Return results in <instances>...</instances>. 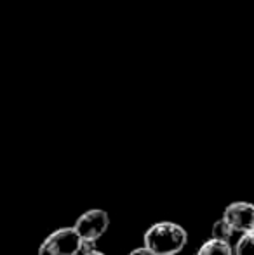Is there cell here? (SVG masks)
<instances>
[{
    "label": "cell",
    "mask_w": 254,
    "mask_h": 255,
    "mask_svg": "<svg viewBox=\"0 0 254 255\" xmlns=\"http://www.w3.org/2000/svg\"><path fill=\"white\" fill-rule=\"evenodd\" d=\"M188 235L185 228L174 222H157L145 233V245L157 255H176L185 249Z\"/></svg>",
    "instance_id": "cell-1"
},
{
    "label": "cell",
    "mask_w": 254,
    "mask_h": 255,
    "mask_svg": "<svg viewBox=\"0 0 254 255\" xmlns=\"http://www.w3.org/2000/svg\"><path fill=\"white\" fill-rule=\"evenodd\" d=\"M82 254V238L75 228H61L42 242L38 255H78Z\"/></svg>",
    "instance_id": "cell-2"
},
{
    "label": "cell",
    "mask_w": 254,
    "mask_h": 255,
    "mask_svg": "<svg viewBox=\"0 0 254 255\" xmlns=\"http://www.w3.org/2000/svg\"><path fill=\"white\" fill-rule=\"evenodd\" d=\"M108 226H110L108 214L105 210H101V208H94V210H89L85 214H82L78 217V221L75 222L73 228L77 229V233L80 235L82 240L98 242L106 233Z\"/></svg>",
    "instance_id": "cell-3"
},
{
    "label": "cell",
    "mask_w": 254,
    "mask_h": 255,
    "mask_svg": "<svg viewBox=\"0 0 254 255\" xmlns=\"http://www.w3.org/2000/svg\"><path fill=\"white\" fill-rule=\"evenodd\" d=\"M223 217L237 235H244L254 229V205L249 202L230 203L225 208Z\"/></svg>",
    "instance_id": "cell-4"
},
{
    "label": "cell",
    "mask_w": 254,
    "mask_h": 255,
    "mask_svg": "<svg viewBox=\"0 0 254 255\" xmlns=\"http://www.w3.org/2000/svg\"><path fill=\"white\" fill-rule=\"evenodd\" d=\"M197 255H235V250L232 249V245L228 242L211 238L200 245Z\"/></svg>",
    "instance_id": "cell-5"
},
{
    "label": "cell",
    "mask_w": 254,
    "mask_h": 255,
    "mask_svg": "<svg viewBox=\"0 0 254 255\" xmlns=\"http://www.w3.org/2000/svg\"><path fill=\"white\" fill-rule=\"evenodd\" d=\"M234 250L235 255H254V229L241 235Z\"/></svg>",
    "instance_id": "cell-6"
},
{
    "label": "cell",
    "mask_w": 254,
    "mask_h": 255,
    "mask_svg": "<svg viewBox=\"0 0 254 255\" xmlns=\"http://www.w3.org/2000/svg\"><path fill=\"white\" fill-rule=\"evenodd\" d=\"M234 235H237V233H235L234 229H232V226L228 224L227 221H225V217L214 222V226H213V238L223 240V242L230 243V240H232V236H234Z\"/></svg>",
    "instance_id": "cell-7"
},
{
    "label": "cell",
    "mask_w": 254,
    "mask_h": 255,
    "mask_svg": "<svg viewBox=\"0 0 254 255\" xmlns=\"http://www.w3.org/2000/svg\"><path fill=\"white\" fill-rule=\"evenodd\" d=\"M129 255H157L155 252H153L152 249H148V247H139V249H134Z\"/></svg>",
    "instance_id": "cell-8"
},
{
    "label": "cell",
    "mask_w": 254,
    "mask_h": 255,
    "mask_svg": "<svg viewBox=\"0 0 254 255\" xmlns=\"http://www.w3.org/2000/svg\"><path fill=\"white\" fill-rule=\"evenodd\" d=\"M84 255H105V254L98 252V250H92V252H89V254H84Z\"/></svg>",
    "instance_id": "cell-9"
}]
</instances>
